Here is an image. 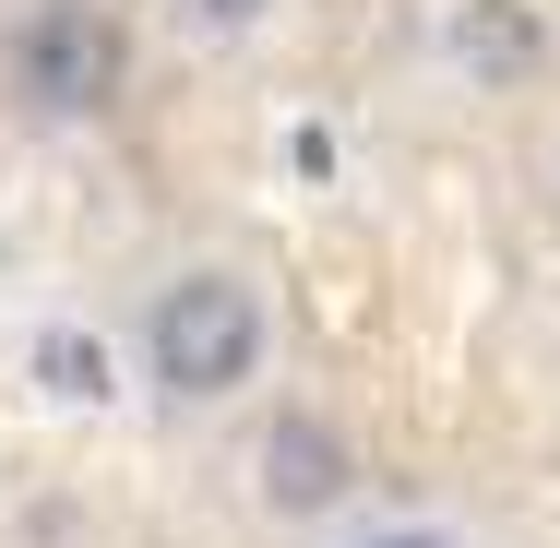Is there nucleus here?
Segmentation results:
<instances>
[{
  "label": "nucleus",
  "instance_id": "4",
  "mask_svg": "<svg viewBox=\"0 0 560 548\" xmlns=\"http://www.w3.org/2000/svg\"><path fill=\"white\" fill-rule=\"evenodd\" d=\"M442 60L465 72V84H489V96H513L537 60H549V12L537 0H453L442 24Z\"/></svg>",
  "mask_w": 560,
  "mask_h": 548
},
{
  "label": "nucleus",
  "instance_id": "1",
  "mask_svg": "<svg viewBox=\"0 0 560 548\" xmlns=\"http://www.w3.org/2000/svg\"><path fill=\"white\" fill-rule=\"evenodd\" d=\"M262 370H275V311H262V287L238 263H179L143 299V382H155V406L203 418V406H238Z\"/></svg>",
  "mask_w": 560,
  "mask_h": 548
},
{
  "label": "nucleus",
  "instance_id": "6",
  "mask_svg": "<svg viewBox=\"0 0 560 548\" xmlns=\"http://www.w3.org/2000/svg\"><path fill=\"white\" fill-rule=\"evenodd\" d=\"M335 548H465V537H453L442 513H370V525H346Z\"/></svg>",
  "mask_w": 560,
  "mask_h": 548
},
{
  "label": "nucleus",
  "instance_id": "2",
  "mask_svg": "<svg viewBox=\"0 0 560 548\" xmlns=\"http://www.w3.org/2000/svg\"><path fill=\"white\" fill-rule=\"evenodd\" d=\"M119 72H131V36H119L108 0H24L0 24V96L48 131L119 108Z\"/></svg>",
  "mask_w": 560,
  "mask_h": 548
},
{
  "label": "nucleus",
  "instance_id": "5",
  "mask_svg": "<svg viewBox=\"0 0 560 548\" xmlns=\"http://www.w3.org/2000/svg\"><path fill=\"white\" fill-rule=\"evenodd\" d=\"M167 12H179V36H203V48L262 36V24H275V0H167Z\"/></svg>",
  "mask_w": 560,
  "mask_h": 548
},
{
  "label": "nucleus",
  "instance_id": "3",
  "mask_svg": "<svg viewBox=\"0 0 560 548\" xmlns=\"http://www.w3.org/2000/svg\"><path fill=\"white\" fill-rule=\"evenodd\" d=\"M346 489H358V441L323 418V406H287L262 453H250V501L275 513V525H311V513H335Z\"/></svg>",
  "mask_w": 560,
  "mask_h": 548
}]
</instances>
